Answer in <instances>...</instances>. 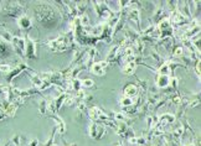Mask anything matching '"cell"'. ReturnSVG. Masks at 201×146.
Instances as JSON below:
<instances>
[{
	"instance_id": "obj_1",
	"label": "cell",
	"mask_w": 201,
	"mask_h": 146,
	"mask_svg": "<svg viewBox=\"0 0 201 146\" xmlns=\"http://www.w3.org/2000/svg\"><path fill=\"white\" fill-rule=\"evenodd\" d=\"M49 46H50V48L54 50V51H64V50L67 48V38L64 36L57 37V38L50 41V42H49Z\"/></svg>"
},
{
	"instance_id": "obj_2",
	"label": "cell",
	"mask_w": 201,
	"mask_h": 146,
	"mask_svg": "<svg viewBox=\"0 0 201 146\" xmlns=\"http://www.w3.org/2000/svg\"><path fill=\"white\" fill-rule=\"evenodd\" d=\"M106 133V129L102 126V125H98V124H92L90 126V135L93 138V139H98V138H102Z\"/></svg>"
},
{
	"instance_id": "obj_3",
	"label": "cell",
	"mask_w": 201,
	"mask_h": 146,
	"mask_svg": "<svg viewBox=\"0 0 201 146\" xmlns=\"http://www.w3.org/2000/svg\"><path fill=\"white\" fill-rule=\"evenodd\" d=\"M25 51H26V56L29 58H35L36 53H35V42L34 40H31L30 37L26 38V43H25Z\"/></svg>"
},
{
	"instance_id": "obj_4",
	"label": "cell",
	"mask_w": 201,
	"mask_h": 146,
	"mask_svg": "<svg viewBox=\"0 0 201 146\" xmlns=\"http://www.w3.org/2000/svg\"><path fill=\"white\" fill-rule=\"evenodd\" d=\"M13 45L15 47V50L18 51V53H24L25 51V40L20 38V37H13Z\"/></svg>"
},
{
	"instance_id": "obj_5",
	"label": "cell",
	"mask_w": 201,
	"mask_h": 146,
	"mask_svg": "<svg viewBox=\"0 0 201 146\" xmlns=\"http://www.w3.org/2000/svg\"><path fill=\"white\" fill-rule=\"evenodd\" d=\"M106 66H107V62H106V61L97 62V63L93 65V67H92L91 71L95 73V74H97V75H103V74L106 73Z\"/></svg>"
},
{
	"instance_id": "obj_6",
	"label": "cell",
	"mask_w": 201,
	"mask_h": 146,
	"mask_svg": "<svg viewBox=\"0 0 201 146\" xmlns=\"http://www.w3.org/2000/svg\"><path fill=\"white\" fill-rule=\"evenodd\" d=\"M18 24H19L20 27L28 29V27L31 26V20H30V17H28V16H21V17L18 20Z\"/></svg>"
},
{
	"instance_id": "obj_7",
	"label": "cell",
	"mask_w": 201,
	"mask_h": 146,
	"mask_svg": "<svg viewBox=\"0 0 201 146\" xmlns=\"http://www.w3.org/2000/svg\"><path fill=\"white\" fill-rule=\"evenodd\" d=\"M26 67H28L26 65H20V66H19L18 68H15V70H14L13 72H11V73H10V74H9V77H8V80H11V79H13V78H14V77H15L16 74H19V73L21 72L23 70H25Z\"/></svg>"
},
{
	"instance_id": "obj_8",
	"label": "cell",
	"mask_w": 201,
	"mask_h": 146,
	"mask_svg": "<svg viewBox=\"0 0 201 146\" xmlns=\"http://www.w3.org/2000/svg\"><path fill=\"white\" fill-rule=\"evenodd\" d=\"M169 82H170V78H169L168 75H160V77L158 78V85L162 87V88L169 85Z\"/></svg>"
},
{
	"instance_id": "obj_9",
	"label": "cell",
	"mask_w": 201,
	"mask_h": 146,
	"mask_svg": "<svg viewBox=\"0 0 201 146\" xmlns=\"http://www.w3.org/2000/svg\"><path fill=\"white\" fill-rule=\"evenodd\" d=\"M135 62H133V61H129V63L123 68V72L126 73V74H132V73L134 72V70H135Z\"/></svg>"
},
{
	"instance_id": "obj_10",
	"label": "cell",
	"mask_w": 201,
	"mask_h": 146,
	"mask_svg": "<svg viewBox=\"0 0 201 146\" xmlns=\"http://www.w3.org/2000/svg\"><path fill=\"white\" fill-rule=\"evenodd\" d=\"M137 94V88L134 87V85H128L127 88H126V97H133Z\"/></svg>"
},
{
	"instance_id": "obj_11",
	"label": "cell",
	"mask_w": 201,
	"mask_h": 146,
	"mask_svg": "<svg viewBox=\"0 0 201 146\" xmlns=\"http://www.w3.org/2000/svg\"><path fill=\"white\" fill-rule=\"evenodd\" d=\"M129 16H131V19L134 20V21H139L138 20V17H139V11H138V9H132L131 11H129Z\"/></svg>"
},
{
	"instance_id": "obj_12",
	"label": "cell",
	"mask_w": 201,
	"mask_h": 146,
	"mask_svg": "<svg viewBox=\"0 0 201 146\" xmlns=\"http://www.w3.org/2000/svg\"><path fill=\"white\" fill-rule=\"evenodd\" d=\"M72 87H73L76 90H80V88H81V80L77 79V78H73V79H72Z\"/></svg>"
},
{
	"instance_id": "obj_13",
	"label": "cell",
	"mask_w": 201,
	"mask_h": 146,
	"mask_svg": "<svg viewBox=\"0 0 201 146\" xmlns=\"http://www.w3.org/2000/svg\"><path fill=\"white\" fill-rule=\"evenodd\" d=\"M47 107H49V103H47L45 99H41V100H40V111H41V113H45V110H46Z\"/></svg>"
},
{
	"instance_id": "obj_14",
	"label": "cell",
	"mask_w": 201,
	"mask_h": 146,
	"mask_svg": "<svg viewBox=\"0 0 201 146\" xmlns=\"http://www.w3.org/2000/svg\"><path fill=\"white\" fill-rule=\"evenodd\" d=\"M81 85L82 87H92L93 85V80L92 79H83V80H81Z\"/></svg>"
},
{
	"instance_id": "obj_15",
	"label": "cell",
	"mask_w": 201,
	"mask_h": 146,
	"mask_svg": "<svg viewBox=\"0 0 201 146\" xmlns=\"http://www.w3.org/2000/svg\"><path fill=\"white\" fill-rule=\"evenodd\" d=\"M121 103H122V105H123V107H128V105H131V104H132V99H131L129 97H124V98L121 100Z\"/></svg>"
},
{
	"instance_id": "obj_16",
	"label": "cell",
	"mask_w": 201,
	"mask_h": 146,
	"mask_svg": "<svg viewBox=\"0 0 201 146\" xmlns=\"http://www.w3.org/2000/svg\"><path fill=\"white\" fill-rule=\"evenodd\" d=\"M159 73H160V75H169V66H168V65H164V66L159 70Z\"/></svg>"
},
{
	"instance_id": "obj_17",
	"label": "cell",
	"mask_w": 201,
	"mask_h": 146,
	"mask_svg": "<svg viewBox=\"0 0 201 146\" xmlns=\"http://www.w3.org/2000/svg\"><path fill=\"white\" fill-rule=\"evenodd\" d=\"M1 36H4V38H5L6 41H13V36H11V34H10V32H8V31H3V32H1Z\"/></svg>"
},
{
	"instance_id": "obj_18",
	"label": "cell",
	"mask_w": 201,
	"mask_h": 146,
	"mask_svg": "<svg viewBox=\"0 0 201 146\" xmlns=\"http://www.w3.org/2000/svg\"><path fill=\"white\" fill-rule=\"evenodd\" d=\"M11 71V68H10V66H8V65H0V72H4V73H8Z\"/></svg>"
},
{
	"instance_id": "obj_19",
	"label": "cell",
	"mask_w": 201,
	"mask_h": 146,
	"mask_svg": "<svg viewBox=\"0 0 201 146\" xmlns=\"http://www.w3.org/2000/svg\"><path fill=\"white\" fill-rule=\"evenodd\" d=\"M6 51H8V47L5 46V43H4V42H1V41H0V55H4Z\"/></svg>"
},
{
	"instance_id": "obj_20",
	"label": "cell",
	"mask_w": 201,
	"mask_h": 146,
	"mask_svg": "<svg viewBox=\"0 0 201 146\" xmlns=\"http://www.w3.org/2000/svg\"><path fill=\"white\" fill-rule=\"evenodd\" d=\"M194 45H195V47H196V48H199V50H200V37L195 36V40H194Z\"/></svg>"
},
{
	"instance_id": "obj_21",
	"label": "cell",
	"mask_w": 201,
	"mask_h": 146,
	"mask_svg": "<svg viewBox=\"0 0 201 146\" xmlns=\"http://www.w3.org/2000/svg\"><path fill=\"white\" fill-rule=\"evenodd\" d=\"M181 53H183V48H181V47L176 48V51H175V55L178 56V55H181Z\"/></svg>"
},
{
	"instance_id": "obj_22",
	"label": "cell",
	"mask_w": 201,
	"mask_h": 146,
	"mask_svg": "<svg viewBox=\"0 0 201 146\" xmlns=\"http://www.w3.org/2000/svg\"><path fill=\"white\" fill-rule=\"evenodd\" d=\"M36 145H37V140L35 139V140H33V143L30 144V146H36Z\"/></svg>"
},
{
	"instance_id": "obj_23",
	"label": "cell",
	"mask_w": 201,
	"mask_h": 146,
	"mask_svg": "<svg viewBox=\"0 0 201 146\" xmlns=\"http://www.w3.org/2000/svg\"><path fill=\"white\" fill-rule=\"evenodd\" d=\"M70 146H76V145H70Z\"/></svg>"
},
{
	"instance_id": "obj_24",
	"label": "cell",
	"mask_w": 201,
	"mask_h": 146,
	"mask_svg": "<svg viewBox=\"0 0 201 146\" xmlns=\"http://www.w3.org/2000/svg\"><path fill=\"white\" fill-rule=\"evenodd\" d=\"M118 146H121V145H118Z\"/></svg>"
}]
</instances>
